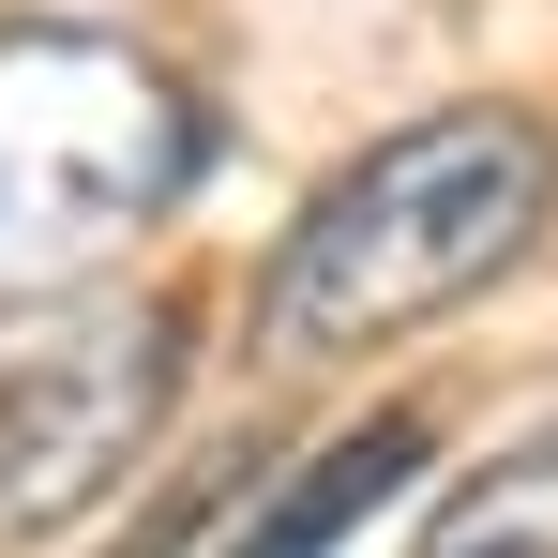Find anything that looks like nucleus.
Returning a JSON list of instances; mask_svg holds the SVG:
<instances>
[{"label":"nucleus","mask_w":558,"mask_h":558,"mask_svg":"<svg viewBox=\"0 0 558 558\" xmlns=\"http://www.w3.org/2000/svg\"><path fill=\"white\" fill-rule=\"evenodd\" d=\"M423 408H363L348 438H317V453L287 468V483H257V498H227V529H211V558H332L363 513H392V483L423 468Z\"/></svg>","instance_id":"4"},{"label":"nucleus","mask_w":558,"mask_h":558,"mask_svg":"<svg viewBox=\"0 0 558 558\" xmlns=\"http://www.w3.org/2000/svg\"><path fill=\"white\" fill-rule=\"evenodd\" d=\"M558 227V136L529 106H423L287 211L257 272V363H348L453 317Z\"/></svg>","instance_id":"1"},{"label":"nucleus","mask_w":558,"mask_h":558,"mask_svg":"<svg viewBox=\"0 0 558 558\" xmlns=\"http://www.w3.org/2000/svg\"><path fill=\"white\" fill-rule=\"evenodd\" d=\"M182 392V302H106L0 348V544L76 529Z\"/></svg>","instance_id":"3"},{"label":"nucleus","mask_w":558,"mask_h":558,"mask_svg":"<svg viewBox=\"0 0 558 558\" xmlns=\"http://www.w3.org/2000/svg\"><path fill=\"white\" fill-rule=\"evenodd\" d=\"M211 167V106L136 61L121 31H0V317L76 302V287L151 242Z\"/></svg>","instance_id":"2"},{"label":"nucleus","mask_w":558,"mask_h":558,"mask_svg":"<svg viewBox=\"0 0 558 558\" xmlns=\"http://www.w3.org/2000/svg\"><path fill=\"white\" fill-rule=\"evenodd\" d=\"M408 558H558V423H544V438H513L498 468H468Z\"/></svg>","instance_id":"5"}]
</instances>
